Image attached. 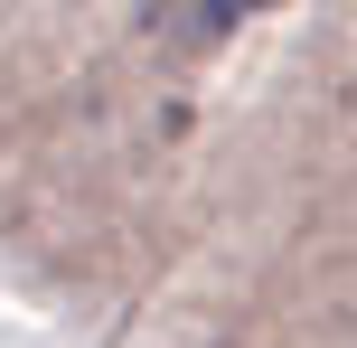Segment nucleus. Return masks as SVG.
I'll list each match as a JSON object with an SVG mask.
<instances>
[{
  "mask_svg": "<svg viewBox=\"0 0 357 348\" xmlns=\"http://www.w3.org/2000/svg\"><path fill=\"white\" fill-rule=\"evenodd\" d=\"M254 10H273V0H207V19H226V29H235V19H254Z\"/></svg>",
  "mask_w": 357,
  "mask_h": 348,
  "instance_id": "obj_1",
  "label": "nucleus"
}]
</instances>
